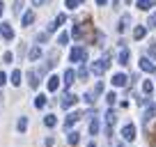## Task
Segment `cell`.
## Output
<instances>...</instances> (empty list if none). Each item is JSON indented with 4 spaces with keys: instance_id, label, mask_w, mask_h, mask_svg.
<instances>
[{
    "instance_id": "obj_46",
    "label": "cell",
    "mask_w": 156,
    "mask_h": 147,
    "mask_svg": "<svg viewBox=\"0 0 156 147\" xmlns=\"http://www.w3.org/2000/svg\"><path fill=\"white\" fill-rule=\"evenodd\" d=\"M154 147H156V140H154Z\"/></svg>"
},
{
    "instance_id": "obj_43",
    "label": "cell",
    "mask_w": 156,
    "mask_h": 147,
    "mask_svg": "<svg viewBox=\"0 0 156 147\" xmlns=\"http://www.w3.org/2000/svg\"><path fill=\"white\" fill-rule=\"evenodd\" d=\"M2 12H5V5H2V2H0V16H2Z\"/></svg>"
},
{
    "instance_id": "obj_18",
    "label": "cell",
    "mask_w": 156,
    "mask_h": 147,
    "mask_svg": "<svg viewBox=\"0 0 156 147\" xmlns=\"http://www.w3.org/2000/svg\"><path fill=\"white\" fill-rule=\"evenodd\" d=\"M58 85H60V78H58V76H51V78H48V90H51V92H55Z\"/></svg>"
},
{
    "instance_id": "obj_32",
    "label": "cell",
    "mask_w": 156,
    "mask_h": 147,
    "mask_svg": "<svg viewBox=\"0 0 156 147\" xmlns=\"http://www.w3.org/2000/svg\"><path fill=\"white\" fill-rule=\"evenodd\" d=\"M149 55L156 60V41H151V44H149Z\"/></svg>"
},
{
    "instance_id": "obj_41",
    "label": "cell",
    "mask_w": 156,
    "mask_h": 147,
    "mask_svg": "<svg viewBox=\"0 0 156 147\" xmlns=\"http://www.w3.org/2000/svg\"><path fill=\"white\" fill-rule=\"evenodd\" d=\"M5 83H7V76H5L2 71H0V85H5Z\"/></svg>"
},
{
    "instance_id": "obj_6",
    "label": "cell",
    "mask_w": 156,
    "mask_h": 147,
    "mask_svg": "<svg viewBox=\"0 0 156 147\" xmlns=\"http://www.w3.org/2000/svg\"><path fill=\"white\" fill-rule=\"evenodd\" d=\"M0 34H2V39H7V41L14 39V30H12L9 23H2V28H0Z\"/></svg>"
},
{
    "instance_id": "obj_3",
    "label": "cell",
    "mask_w": 156,
    "mask_h": 147,
    "mask_svg": "<svg viewBox=\"0 0 156 147\" xmlns=\"http://www.w3.org/2000/svg\"><path fill=\"white\" fill-rule=\"evenodd\" d=\"M115 122H117V115H115V110L110 108V110L106 113V133H108V136L112 133V127H115Z\"/></svg>"
},
{
    "instance_id": "obj_44",
    "label": "cell",
    "mask_w": 156,
    "mask_h": 147,
    "mask_svg": "<svg viewBox=\"0 0 156 147\" xmlns=\"http://www.w3.org/2000/svg\"><path fill=\"white\" fill-rule=\"evenodd\" d=\"M87 147H97V145H94V142H90V145H87Z\"/></svg>"
},
{
    "instance_id": "obj_1",
    "label": "cell",
    "mask_w": 156,
    "mask_h": 147,
    "mask_svg": "<svg viewBox=\"0 0 156 147\" xmlns=\"http://www.w3.org/2000/svg\"><path fill=\"white\" fill-rule=\"evenodd\" d=\"M108 67H110V55L106 53V55H103L101 60H97V62L92 64V74H94V76H101V74L106 71Z\"/></svg>"
},
{
    "instance_id": "obj_24",
    "label": "cell",
    "mask_w": 156,
    "mask_h": 147,
    "mask_svg": "<svg viewBox=\"0 0 156 147\" xmlns=\"http://www.w3.org/2000/svg\"><path fill=\"white\" fill-rule=\"evenodd\" d=\"M55 122H58V120H55V115H46V117H44V124H46V127H55Z\"/></svg>"
},
{
    "instance_id": "obj_4",
    "label": "cell",
    "mask_w": 156,
    "mask_h": 147,
    "mask_svg": "<svg viewBox=\"0 0 156 147\" xmlns=\"http://www.w3.org/2000/svg\"><path fill=\"white\" fill-rule=\"evenodd\" d=\"M80 117H83V113H80V110H76V113H69V115H67V120H64V129H71Z\"/></svg>"
},
{
    "instance_id": "obj_15",
    "label": "cell",
    "mask_w": 156,
    "mask_h": 147,
    "mask_svg": "<svg viewBox=\"0 0 156 147\" xmlns=\"http://www.w3.org/2000/svg\"><path fill=\"white\" fill-rule=\"evenodd\" d=\"M129 55H131V53H129V48L124 46V48L119 51V64H129Z\"/></svg>"
},
{
    "instance_id": "obj_25",
    "label": "cell",
    "mask_w": 156,
    "mask_h": 147,
    "mask_svg": "<svg viewBox=\"0 0 156 147\" xmlns=\"http://www.w3.org/2000/svg\"><path fill=\"white\" fill-rule=\"evenodd\" d=\"M78 78H80V81L87 78V69H85V64H80V67H78Z\"/></svg>"
},
{
    "instance_id": "obj_5",
    "label": "cell",
    "mask_w": 156,
    "mask_h": 147,
    "mask_svg": "<svg viewBox=\"0 0 156 147\" xmlns=\"http://www.w3.org/2000/svg\"><path fill=\"white\" fill-rule=\"evenodd\" d=\"M76 101H78V97H73L71 92H64V94H62V101H60V106H62V108H69V106H73Z\"/></svg>"
},
{
    "instance_id": "obj_42",
    "label": "cell",
    "mask_w": 156,
    "mask_h": 147,
    "mask_svg": "<svg viewBox=\"0 0 156 147\" xmlns=\"http://www.w3.org/2000/svg\"><path fill=\"white\" fill-rule=\"evenodd\" d=\"M106 2H108V0H97V5H101V7L106 5Z\"/></svg>"
},
{
    "instance_id": "obj_13",
    "label": "cell",
    "mask_w": 156,
    "mask_h": 147,
    "mask_svg": "<svg viewBox=\"0 0 156 147\" xmlns=\"http://www.w3.org/2000/svg\"><path fill=\"white\" fill-rule=\"evenodd\" d=\"M154 117H156V103H151L145 113V124H149V120H154Z\"/></svg>"
},
{
    "instance_id": "obj_36",
    "label": "cell",
    "mask_w": 156,
    "mask_h": 147,
    "mask_svg": "<svg viewBox=\"0 0 156 147\" xmlns=\"http://www.w3.org/2000/svg\"><path fill=\"white\" fill-rule=\"evenodd\" d=\"M53 142H55V138H53V136H48V138L44 140V145H46V147H53Z\"/></svg>"
},
{
    "instance_id": "obj_22",
    "label": "cell",
    "mask_w": 156,
    "mask_h": 147,
    "mask_svg": "<svg viewBox=\"0 0 156 147\" xmlns=\"http://www.w3.org/2000/svg\"><path fill=\"white\" fill-rule=\"evenodd\" d=\"M34 21V12H25L23 14V25H30Z\"/></svg>"
},
{
    "instance_id": "obj_40",
    "label": "cell",
    "mask_w": 156,
    "mask_h": 147,
    "mask_svg": "<svg viewBox=\"0 0 156 147\" xmlns=\"http://www.w3.org/2000/svg\"><path fill=\"white\" fill-rule=\"evenodd\" d=\"M37 39H39V41H46V39H48V32H41V34L37 37Z\"/></svg>"
},
{
    "instance_id": "obj_35",
    "label": "cell",
    "mask_w": 156,
    "mask_h": 147,
    "mask_svg": "<svg viewBox=\"0 0 156 147\" xmlns=\"http://www.w3.org/2000/svg\"><path fill=\"white\" fill-rule=\"evenodd\" d=\"M147 25H149V28H156V14H151V16H149V21H147Z\"/></svg>"
},
{
    "instance_id": "obj_47",
    "label": "cell",
    "mask_w": 156,
    "mask_h": 147,
    "mask_svg": "<svg viewBox=\"0 0 156 147\" xmlns=\"http://www.w3.org/2000/svg\"><path fill=\"white\" fill-rule=\"evenodd\" d=\"M78 2H80V0H78Z\"/></svg>"
},
{
    "instance_id": "obj_8",
    "label": "cell",
    "mask_w": 156,
    "mask_h": 147,
    "mask_svg": "<svg viewBox=\"0 0 156 147\" xmlns=\"http://www.w3.org/2000/svg\"><path fill=\"white\" fill-rule=\"evenodd\" d=\"M122 136H124V140H133V138H136V127H133V124H126V127L122 129Z\"/></svg>"
},
{
    "instance_id": "obj_28",
    "label": "cell",
    "mask_w": 156,
    "mask_h": 147,
    "mask_svg": "<svg viewBox=\"0 0 156 147\" xmlns=\"http://www.w3.org/2000/svg\"><path fill=\"white\" fill-rule=\"evenodd\" d=\"M25 129H28V117H21V120H19V131L23 133Z\"/></svg>"
},
{
    "instance_id": "obj_7",
    "label": "cell",
    "mask_w": 156,
    "mask_h": 147,
    "mask_svg": "<svg viewBox=\"0 0 156 147\" xmlns=\"http://www.w3.org/2000/svg\"><path fill=\"white\" fill-rule=\"evenodd\" d=\"M140 69H142V71H149V74H154V71H156V64L151 62L149 58H140Z\"/></svg>"
},
{
    "instance_id": "obj_30",
    "label": "cell",
    "mask_w": 156,
    "mask_h": 147,
    "mask_svg": "<svg viewBox=\"0 0 156 147\" xmlns=\"http://www.w3.org/2000/svg\"><path fill=\"white\" fill-rule=\"evenodd\" d=\"M101 90H103V83H97V85H94V90H92L94 99H97V94H101Z\"/></svg>"
},
{
    "instance_id": "obj_27",
    "label": "cell",
    "mask_w": 156,
    "mask_h": 147,
    "mask_svg": "<svg viewBox=\"0 0 156 147\" xmlns=\"http://www.w3.org/2000/svg\"><path fill=\"white\" fill-rule=\"evenodd\" d=\"M64 21H67V16H64V14H58V16H55V21H53V25L58 28V25H62Z\"/></svg>"
},
{
    "instance_id": "obj_26",
    "label": "cell",
    "mask_w": 156,
    "mask_h": 147,
    "mask_svg": "<svg viewBox=\"0 0 156 147\" xmlns=\"http://www.w3.org/2000/svg\"><path fill=\"white\" fill-rule=\"evenodd\" d=\"M12 83H14V85H21V71H19V69L12 74Z\"/></svg>"
},
{
    "instance_id": "obj_21",
    "label": "cell",
    "mask_w": 156,
    "mask_h": 147,
    "mask_svg": "<svg viewBox=\"0 0 156 147\" xmlns=\"http://www.w3.org/2000/svg\"><path fill=\"white\" fill-rule=\"evenodd\" d=\"M90 133H92V136H97V133H99V120L97 117L90 122Z\"/></svg>"
},
{
    "instance_id": "obj_34",
    "label": "cell",
    "mask_w": 156,
    "mask_h": 147,
    "mask_svg": "<svg viewBox=\"0 0 156 147\" xmlns=\"http://www.w3.org/2000/svg\"><path fill=\"white\" fill-rule=\"evenodd\" d=\"M58 41H60V44H67V41H69V34H67V32H62V34L58 37Z\"/></svg>"
},
{
    "instance_id": "obj_33",
    "label": "cell",
    "mask_w": 156,
    "mask_h": 147,
    "mask_svg": "<svg viewBox=\"0 0 156 147\" xmlns=\"http://www.w3.org/2000/svg\"><path fill=\"white\" fill-rule=\"evenodd\" d=\"M64 2H67L69 9H76V7H78V0H64Z\"/></svg>"
},
{
    "instance_id": "obj_14",
    "label": "cell",
    "mask_w": 156,
    "mask_h": 147,
    "mask_svg": "<svg viewBox=\"0 0 156 147\" xmlns=\"http://www.w3.org/2000/svg\"><path fill=\"white\" fill-rule=\"evenodd\" d=\"M73 78H76V71H73V69H67V71H64V85H71L73 83Z\"/></svg>"
},
{
    "instance_id": "obj_45",
    "label": "cell",
    "mask_w": 156,
    "mask_h": 147,
    "mask_svg": "<svg viewBox=\"0 0 156 147\" xmlns=\"http://www.w3.org/2000/svg\"><path fill=\"white\" fill-rule=\"evenodd\" d=\"M0 106H2V97H0Z\"/></svg>"
},
{
    "instance_id": "obj_16",
    "label": "cell",
    "mask_w": 156,
    "mask_h": 147,
    "mask_svg": "<svg viewBox=\"0 0 156 147\" xmlns=\"http://www.w3.org/2000/svg\"><path fill=\"white\" fill-rule=\"evenodd\" d=\"M145 34H147V28H145V25H138V28L133 30V37H136V39H142Z\"/></svg>"
},
{
    "instance_id": "obj_31",
    "label": "cell",
    "mask_w": 156,
    "mask_h": 147,
    "mask_svg": "<svg viewBox=\"0 0 156 147\" xmlns=\"http://www.w3.org/2000/svg\"><path fill=\"white\" fill-rule=\"evenodd\" d=\"M106 101H108V103H110V106H112V103H115V101H117V97H115V92H108V94H106Z\"/></svg>"
},
{
    "instance_id": "obj_20",
    "label": "cell",
    "mask_w": 156,
    "mask_h": 147,
    "mask_svg": "<svg viewBox=\"0 0 156 147\" xmlns=\"http://www.w3.org/2000/svg\"><path fill=\"white\" fill-rule=\"evenodd\" d=\"M37 58H41V48H39V46H32V48H30V60H37Z\"/></svg>"
},
{
    "instance_id": "obj_10",
    "label": "cell",
    "mask_w": 156,
    "mask_h": 147,
    "mask_svg": "<svg viewBox=\"0 0 156 147\" xmlns=\"http://www.w3.org/2000/svg\"><path fill=\"white\" fill-rule=\"evenodd\" d=\"M129 23H131V14H124L122 19H119V25H117V30H119V32H124V30L129 28Z\"/></svg>"
},
{
    "instance_id": "obj_38",
    "label": "cell",
    "mask_w": 156,
    "mask_h": 147,
    "mask_svg": "<svg viewBox=\"0 0 156 147\" xmlns=\"http://www.w3.org/2000/svg\"><path fill=\"white\" fill-rule=\"evenodd\" d=\"M32 2H34V5H37V7H41V5H48L51 0H32Z\"/></svg>"
},
{
    "instance_id": "obj_37",
    "label": "cell",
    "mask_w": 156,
    "mask_h": 147,
    "mask_svg": "<svg viewBox=\"0 0 156 147\" xmlns=\"http://www.w3.org/2000/svg\"><path fill=\"white\" fill-rule=\"evenodd\" d=\"M2 60H5V62H12V60H14V55H12V53H9V51H7V53H5V55H2Z\"/></svg>"
},
{
    "instance_id": "obj_23",
    "label": "cell",
    "mask_w": 156,
    "mask_h": 147,
    "mask_svg": "<svg viewBox=\"0 0 156 147\" xmlns=\"http://www.w3.org/2000/svg\"><path fill=\"white\" fill-rule=\"evenodd\" d=\"M34 106H37V108H44V106H46V97H44V94L34 97Z\"/></svg>"
},
{
    "instance_id": "obj_29",
    "label": "cell",
    "mask_w": 156,
    "mask_h": 147,
    "mask_svg": "<svg viewBox=\"0 0 156 147\" xmlns=\"http://www.w3.org/2000/svg\"><path fill=\"white\" fill-rule=\"evenodd\" d=\"M23 2H25V0H14V12H16V14H21V9H23Z\"/></svg>"
},
{
    "instance_id": "obj_12",
    "label": "cell",
    "mask_w": 156,
    "mask_h": 147,
    "mask_svg": "<svg viewBox=\"0 0 156 147\" xmlns=\"http://www.w3.org/2000/svg\"><path fill=\"white\" fill-rule=\"evenodd\" d=\"M39 76H37V71H34V69H30V71H28V83H30V88H37V85H39Z\"/></svg>"
},
{
    "instance_id": "obj_19",
    "label": "cell",
    "mask_w": 156,
    "mask_h": 147,
    "mask_svg": "<svg viewBox=\"0 0 156 147\" xmlns=\"http://www.w3.org/2000/svg\"><path fill=\"white\" fill-rule=\"evenodd\" d=\"M142 92L149 97V94L154 92V83H151V81H145V83H142Z\"/></svg>"
},
{
    "instance_id": "obj_11",
    "label": "cell",
    "mask_w": 156,
    "mask_h": 147,
    "mask_svg": "<svg viewBox=\"0 0 156 147\" xmlns=\"http://www.w3.org/2000/svg\"><path fill=\"white\" fill-rule=\"evenodd\" d=\"M136 5H138V9L147 12V9H151V7H154V0H136Z\"/></svg>"
},
{
    "instance_id": "obj_2",
    "label": "cell",
    "mask_w": 156,
    "mask_h": 147,
    "mask_svg": "<svg viewBox=\"0 0 156 147\" xmlns=\"http://www.w3.org/2000/svg\"><path fill=\"white\" fill-rule=\"evenodd\" d=\"M69 58H71V62H78V64H83V62H85V58H87V51H85L83 46H76V48H71Z\"/></svg>"
},
{
    "instance_id": "obj_9",
    "label": "cell",
    "mask_w": 156,
    "mask_h": 147,
    "mask_svg": "<svg viewBox=\"0 0 156 147\" xmlns=\"http://www.w3.org/2000/svg\"><path fill=\"white\" fill-rule=\"evenodd\" d=\"M126 76H124V74H115V76H112V85H115V88H124V85H126Z\"/></svg>"
},
{
    "instance_id": "obj_39",
    "label": "cell",
    "mask_w": 156,
    "mask_h": 147,
    "mask_svg": "<svg viewBox=\"0 0 156 147\" xmlns=\"http://www.w3.org/2000/svg\"><path fill=\"white\" fill-rule=\"evenodd\" d=\"M85 101H87V103H94V94L87 92V94H85Z\"/></svg>"
},
{
    "instance_id": "obj_17",
    "label": "cell",
    "mask_w": 156,
    "mask_h": 147,
    "mask_svg": "<svg viewBox=\"0 0 156 147\" xmlns=\"http://www.w3.org/2000/svg\"><path fill=\"white\" fill-rule=\"evenodd\" d=\"M67 140H69V145H78L80 133H78V131H69V138H67Z\"/></svg>"
}]
</instances>
